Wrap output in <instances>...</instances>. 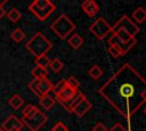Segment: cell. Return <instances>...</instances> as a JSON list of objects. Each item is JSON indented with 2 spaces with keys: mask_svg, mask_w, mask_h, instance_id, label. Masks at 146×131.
I'll return each mask as SVG.
<instances>
[{
  "mask_svg": "<svg viewBox=\"0 0 146 131\" xmlns=\"http://www.w3.org/2000/svg\"><path fill=\"white\" fill-rule=\"evenodd\" d=\"M25 48L36 58V57L47 55V52L52 48V43L41 32H36L25 43Z\"/></svg>",
  "mask_w": 146,
  "mask_h": 131,
  "instance_id": "cell-1",
  "label": "cell"
},
{
  "mask_svg": "<svg viewBox=\"0 0 146 131\" xmlns=\"http://www.w3.org/2000/svg\"><path fill=\"white\" fill-rule=\"evenodd\" d=\"M30 11L41 22L46 21L56 9V6L49 0H34L29 6Z\"/></svg>",
  "mask_w": 146,
  "mask_h": 131,
  "instance_id": "cell-2",
  "label": "cell"
},
{
  "mask_svg": "<svg viewBox=\"0 0 146 131\" xmlns=\"http://www.w3.org/2000/svg\"><path fill=\"white\" fill-rule=\"evenodd\" d=\"M50 28L52 30V32L62 40L66 39L71 32L75 28V24L66 16V15H60L58 18H56L51 25Z\"/></svg>",
  "mask_w": 146,
  "mask_h": 131,
  "instance_id": "cell-3",
  "label": "cell"
},
{
  "mask_svg": "<svg viewBox=\"0 0 146 131\" xmlns=\"http://www.w3.org/2000/svg\"><path fill=\"white\" fill-rule=\"evenodd\" d=\"M52 82L48 79H44V80H32L29 84H27V88L39 98L43 97V96H47L49 95V92L52 90Z\"/></svg>",
  "mask_w": 146,
  "mask_h": 131,
  "instance_id": "cell-4",
  "label": "cell"
},
{
  "mask_svg": "<svg viewBox=\"0 0 146 131\" xmlns=\"http://www.w3.org/2000/svg\"><path fill=\"white\" fill-rule=\"evenodd\" d=\"M89 31L98 39V40H103L105 36H107L111 32H112V26L105 21V18L99 17L97 18L89 27Z\"/></svg>",
  "mask_w": 146,
  "mask_h": 131,
  "instance_id": "cell-5",
  "label": "cell"
},
{
  "mask_svg": "<svg viewBox=\"0 0 146 131\" xmlns=\"http://www.w3.org/2000/svg\"><path fill=\"white\" fill-rule=\"evenodd\" d=\"M21 121H22L23 125L26 126L30 131H38L47 122V116L39 109L33 116H31V117H22Z\"/></svg>",
  "mask_w": 146,
  "mask_h": 131,
  "instance_id": "cell-6",
  "label": "cell"
},
{
  "mask_svg": "<svg viewBox=\"0 0 146 131\" xmlns=\"http://www.w3.org/2000/svg\"><path fill=\"white\" fill-rule=\"evenodd\" d=\"M116 28H123L125 32H128L132 38H135V35L139 32V27H138V25L136 24V23H133V21L130 18V17H128V16H125V15H123L115 24H114V26H112V30H116Z\"/></svg>",
  "mask_w": 146,
  "mask_h": 131,
  "instance_id": "cell-7",
  "label": "cell"
},
{
  "mask_svg": "<svg viewBox=\"0 0 146 131\" xmlns=\"http://www.w3.org/2000/svg\"><path fill=\"white\" fill-rule=\"evenodd\" d=\"M23 123L21 118H18L15 115H9L1 124V128L5 131H21L23 128Z\"/></svg>",
  "mask_w": 146,
  "mask_h": 131,
  "instance_id": "cell-8",
  "label": "cell"
},
{
  "mask_svg": "<svg viewBox=\"0 0 146 131\" xmlns=\"http://www.w3.org/2000/svg\"><path fill=\"white\" fill-rule=\"evenodd\" d=\"M76 92H78V90H74V89H72V88H70V87H65L58 95H55V100H58L63 106L67 103V101H70L75 95H76Z\"/></svg>",
  "mask_w": 146,
  "mask_h": 131,
  "instance_id": "cell-9",
  "label": "cell"
},
{
  "mask_svg": "<svg viewBox=\"0 0 146 131\" xmlns=\"http://www.w3.org/2000/svg\"><path fill=\"white\" fill-rule=\"evenodd\" d=\"M91 107H92L91 103L84 97V98L73 108L72 113H74V114H75L76 116H79V117H82L83 115H86V114L91 109Z\"/></svg>",
  "mask_w": 146,
  "mask_h": 131,
  "instance_id": "cell-10",
  "label": "cell"
},
{
  "mask_svg": "<svg viewBox=\"0 0 146 131\" xmlns=\"http://www.w3.org/2000/svg\"><path fill=\"white\" fill-rule=\"evenodd\" d=\"M81 8L83 9V11L90 16V17H94L97 15V13L99 11V6L97 5L96 1L94 0H86L81 3Z\"/></svg>",
  "mask_w": 146,
  "mask_h": 131,
  "instance_id": "cell-11",
  "label": "cell"
},
{
  "mask_svg": "<svg viewBox=\"0 0 146 131\" xmlns=\"http://www.w3.org/2000/svg\"><path fill=\"white\" fill-rule=\"evenodd\" d=\"M131 19L136 24H141L146 21V10L143 7H137L132 14H131Z\"/></svg>",
  "mask_w": 146,
  "mask_h": 131,
  "instance_id": "cell-12",
  "label": "cell"
},
{
  "mask_svg": "<svg viewBox=\"0 0 146 131\" xmlns=\"http://www.w3.org/2000/svg\"><path fill=\"white\" fill-rule=\"evenodd\" d=\"M67 42H68V44H70L73 49H79V48L83 44L84 40H83V38H82L80 34L73 33V34L70 35V38L67 39Z\"/></svg>",
  "mask_w": 146,
  "mask_h": 131,
  "instance_id": "cell-13",
  "label": "cell"
},
{
  "mask_svg": "<svg viewBox=\"0 0 146 131\" xmlns=\"http://www.w3.org/2000/svg\"><path fill=\"white\" fill-rule=\"evenodd\" d=\"M83 98H84L83 93H81L80 91H78V92H76V95H75V96H74L70 101H67V103L64 105V107H65L70 113H72L73 108H74V107H75V106H76V105H78V104H79Z\"/></svg>",
  "mask_w": 146,
  "mask_h": 131,
  "instance_id": "cell-14",
  "label": "cell"
},
{
  "mask_svg": "<svg viewBox=\"0 0 146 131\" xmlns=\"http://www.w3.org/2000/svg\"><path fill=\"white\" fill-rule=\"evenodd\" d=\"M108 52L110 55L113 57V58H117L120 56H123V50L121 48V46L117 43V42H112L110 43V47H108Z\"/></svg>",
  "mask_w": 146,
  "mask_h": 131,
  "instance_id": "cell-15",
  "label": "cell"
},
{
  "mask_svg": "<svg viewBox=\"0 0 146 131\" xmlns=\"http://www.w3.org/2000/svg\"><path fill=\"white\" fill-rule=\"evenodd\" d=\"M55 104H56V100H55L52 97H50L49 95L43 96V97L40 98V106H41L43 109H46V110L51 109Z\"/></svg>",
  "mask_w": 146,
  "mask_h": 131,
  "instance_id": "cell-16",
  "label": "cell"
},
{
  "mask_svg": "<svg viewBox=\"0 0 146 131\" xmlns=\"http://www.w3.org/2000/svg\"><path fill=\"white\" fill-rule=\"evenodd\" d=\"M31 74H32V76L34 77V80H39V81H40V80L47 79V76H48V71L44 69V68H41V67H39V66H35V67L32 69Z\"/></svg>",
  "mask_w": 146,
  "mask_h": 131,
  "instance_id": "cell-17",
  "label": "cell"
},
{
  "mask_svg": "<svg viewBox=\"0 0 146 131\" xmlns=\"http://www.w3.org/2000/svg\"><path fill=\"white\" fill-rule=\"evenodd\" d=\"M8 104L10 105V107H13L14 109H19L22 106H23V104H24V99L19 96V95H14V96H11L10 97V99L8 100Z\"/></svg>",
  "mask_w": 146,
  "mask_h": 131,
  "instance_id": "cell-18",
  "label": "cell"
},
{
  "mask_svg": "<svg viewBox=\"0 0 146 131\" xmlns=\"http://www.w3.org/2000/svg\"><path fill=\"white\" fill-rule=\"evenodd\" d=\"M6 16H7V18H8L10 22L17 23V22L21 19L22 14H21V11H19L17 8H11L8 13H6Z\"/></svg>",
  "mask_w": 146,
  "mask_h": 131,
  "instance_id": "cell-19",
  "label": "cell"
},
{
  "mask_svg": "<svg viewBox=\"0 0 146 131\" xmlns=\"http://www.w3.org/2000/svg\"><path fill=\"white\" fill-rule=\"evenodd\" d=\"M34 64H35V66H39L41 68L47 69V67H49V65H50V59L47 55H43V56L36 57L34 60Z\"/></svg>",
  "mask_w": 146,
  "mask_h": 131,
  "instance_id": "cell-20",
  "label": "cell"
},
{
  "mask_svg": "<svg viewBox=\"0 0 146 131\" xmlns=\"http://www.w3.org/2000/svg\"><path fill=\"white\" fill-rule=\"evenodd\" d=\"M38 110H39V108H38L36 106H34V105H32V104H29V105H26V106L22 109V117H31V116H33Z\"/></svg>",
  "mask_w": 146,
  "mask_h": 131,
  "instance_id": "cell-21",
  "label": "cell"
},
{
  "mask_svg": "<svg viewBox=\"0 0 146 131\" xmlns=\"http://www.w3.org/2000/svg\"><path fill=\"white\" fill-rule=\"evenodd\" d=\"M133 93V87L131 84H128V83H124L120 87V95L124 98H130Z\"/></svg>",
  "mask_w": 146,
  "mask_h": 131,
  "instance_id": "cell-22",
  "label": "cell"
},
{
  "mask_svg": "<svg viewBox=\"0 0 146 131\" xmlns=\"http://www.w3.org/2000/svg\"><path fill=\"white\" fill-rule=\"evenodd\" d=\"M49 67H50L51 71H54L55 73H58V72H60V71L63 69V67H64V63H63L60 59H58V58H54L52 60H50V65H49Z\"/></svg>",
  "mask_w": 146,
  "mask_h": 131,
  "instance_id": "cell-23",
  "label": "cell"
},
{
  "mask_svg": "<svg viewBox=\"0 0 146 131\" xmlns=\"http://www.w3.org/2000/svg\"><path fill=\"white\" fill-rule=\"evenodd\" d=\"M88 74H89L90 77H92L94 80H98V79L103 75V69H102L98 65H94V66L88 71Z\"/></svg>",
  "mask_w": 146,
  "mask_h": 131,
  "instance_id": "cell-24",
  "label": "cell"
},
{
  "mask_svg": "<svg viewBox=\"0 0 146 131\" xmlns=\"http://www.w3.org/2000/svg\"><path fill=\"white\" fill-rule=\"evenodd\" d=\"M10 38H11V40H14L15 42L18 43V42H21V41L24 40V38H25V33H24L21 28H15V30L11 32Z\"/></svg>",
  "mask_w": 146,
  "mask_h": 131,
  "instance_id": "cell-25",
  "label": "cell"
},
{
  "mask_svg": "<svg viewBox=\"0 0 146 131\" xmlns=\"http://www.w3.org/2000/svg\"><path fill=\"white\" fill-rule=\"evenodd\" d=\"M66 85L70 87V88H72V89H74V90H78V88L80 87V82L78 81L76 77L70 76V77L66 80Z\"/></svg>",
  "mask_w": 146,
  "mask_h": 131,
  "instance_id": "cell-26",
  "label": "cell"
},
{
  "mask_svg": "<svg viewBox=\"0 0 146 131\" xmlns=\"http://www.w3.org/2000/svg\"><path fill=\"white\" fill-rule=\"evenodd\" d=\"M65 87H66V80H60L57 84H55V85L52 87V90H51V91H52L55 95H58Z\"/></svg>",
  "mask_w": 146,
  "mask_h": 131,
  "instance_id": "cell-27",
  "label": "cell"
},
{
  "mask_svg": "<svg viewBox=\"0 0 146 131\" xmlns=\"http://www.w3.org/2000/svg\"><path fill=\"white\" fill-rule=\"evenodd\" d=\"M51 131H68V129H67V126L63 122H57L51 128Z\"/></svg>",
  "mask_w": 146,
  "mask_h": 131,
  "instance_id": "cell-28",
  "label": "cell"
},
{
  "mask_svg": "<svg viewBox=\"0 0 146 131\" xmlns=\"http://www.w3.org/2000/svg\"><path fill=\"white\" fill-rule=\"evenodd\" d=\"M110 131H127V129L124 128V125H122L121 123H115L111 129Z\"/></svg>",
  "mask_w": 146,
  "mask_h": 131,
  "instance_id": "cell-29",
  "label": "cell"
},
{
  "mask_svg": "<svg viewBox=\"0 0 146 131\" xmlns=\"http://www.w3.org/2000/svg\"><path fill=\"white\" fill-rule=\"evenodd\" d=\"M92 131H107V128L103 124V123H97V124H95L94 125V128H92Z\"/></svg>",
  "mask_w": 146,
  "mask_h": 131,
  "instance_id": "cell-30",
  "label": "cell"
},
{
  "mask_svg": "<svg viewBox=\"0 0 146 131\" xmlns=\"http://www.w3.org/2000/svg\"><path fill=\"white\" fill-rule=\"evenodd\" d=\"M140 97H141V99L144 100V101H146V88L141 91V93H140Z\"/></svg>",
  "mask_w": 146,
  "mask_h": 131,
  "instance_id": "cell-31",
  "label": "cell"
},
{
  "mask_svg": "<svg viewBox=\"0 0 146 131\" xmlns=\"http://www.w3.org/2000/svg\"><path fill=\"white\" fill-rule=\"evenodd\" d=\"M6 15V9L3 7H0V19Z\"/></svg>",
  "mask_w": 146,
  "mask_h": 131,
  "instance_id": "cell-32",
  "label": "cell"
},
{
  "mask_svg": "<svg viewBox=\"0 0 146 131\" xmlns=\"http://www.w3.org/2000/svg\"><path fill=\"white\" fill-rule=\"evenodd\" d=\"M9 1L8 0H2V1H0V7H3L6 3H8Z\"/></svg>",
  "mask_w": 146,
  "mask_h": 131,
  "instance_id": "cell-33",
  "label": "cell"
},
{
  "mask_svg": "<svg viewBox=\"0 0 146 131\" xmlns=\"http://www.w3.org/2000/svg\"><path fill=\"white\" fill-rule=\"evenodd\" d=\"M144 114H145V115H146V107H145V108H144Z\"/></svg>",
  "mask_w": 146,
  "mask_h": 131,
  "instance_id": "cell-34",
  "label": "cell"
},
{
  "mask_svg": "<svg viewBox=\"0 0 146 131\" xmlns=\"http://www.w3.org/2000/svg\"><path fill=\"white\" fill-rule=\"evenodd\" d=\"M0 131H5V130H3V129H2V128H0Z\"/></svg>",
  "mask_w": 146,
  "mask_h": 131,
  "instance_id": "cell-35",
  "label": "cell"
}]
</instances>
